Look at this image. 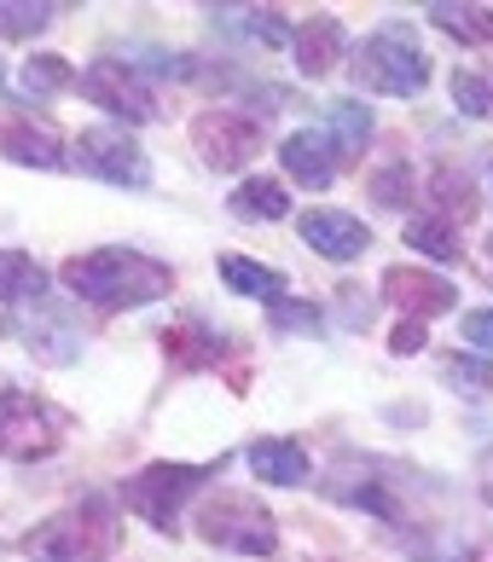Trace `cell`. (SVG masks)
Here are the masks:
<instances>
[{"instance_id":"14","label":"cell","mask_w":493,"mask_h":562,"mask_svg":"<svg viewBox=\"0 0 493 562\" xmlns=\"http://www.w3.org/2000/svg\"><path fill=\"white\" fill-rule=\"evenodd\" d=\"M279 162H284V175H291L296 186H307V192H325V186L337 180V145L325 139V128H296V134H284Z\"/></svg>"},{"instance_id":"29","label":"cell","mask_w":493,"mask_h":562,"mask_svg":"<svg viewBox=\"0 0 493 562\" xmlns=\"http://www.w3.org/2000/svg\"><path fill=\"white\" fill-rule=\"evenodd\" d=\"M447 93H453V111H464L470 122H493V81H488V76H477V70H453Z\"/></svg>"},{"instance_id":"17","label":"cell","mask_w":493,"mask_h":562,"mask_svg":"<svg viewBox=\"0 0 493 562\" xmlns=\"http://www.w3.org/2000/svg\"><path fill=\"white\" fill-rule=\"evenodd\" d=\"M0 151L12 162H24V169H65V145H58V134L35 116H12L7 128H0Z\"/></svg>"},{"instance_id":"22","label":"cell","mask_w":493,"mask_h":562,"mask_svg":"<svg viewBox=\"0 0 493 562\" xmlns=\"http://www.w3.org/2000/svg\"><path fill=\"white\" fill-rule=\"evenodd\" d=\"M215 267H221V284H227L233 296H256L267 307L284 302V273H279V267H261L250 256H221Z\"/></svg>"},{"instance_id":"31","label":"cell","mask_w":493,"mask_h":562,"mask_svg":"<svg viewBox=\"0 0 493 562\" xmlns=\"http://www.w3.org/2000/svg\"><path fill=\"white\" fill-rule=\"evenodd\" d=\"M267 325H279V330H320V307L314 302H273V307H267Z\"/></svg>"},{"instance_id":"15","label":"cell","mask_w":493,"mask_h":562,"mask_svg":"<svg viewBox=\"0 0 493 562\" xmlns=\"http://www.w3.org/2000/svg\"><path fill=\"white\" fill-rule=\"evenodd\" d=\"M343 53H348V30H343V18L337 12H314L307 24L296 30V70L302 76H332L343 65Z\"/></svg>"},{"instance_id":"25","label":"cell","mask_w":493,"mask_h":562,"mask_svg":"<svg viewBox=\"0 0 493 562\" xmlns=\"http://www.w3.org/2000/svg\"><path fill=\"white\" fill-rule=\"evenodd\" d=\"M76 70H70V58H58V53H35L24 76H18V88H24L30 99H53V93H70L76 88Z\"/></svg>"},{"instance_id":"18","label":"cell","mask_w":493,"mask_h":562,"mask_svg":"<svg viewBox=\"0 0 493 562\" xmlns=\"http://www.w3.org/2000/svg\"><path fill=\"white\" fill-rule=\"evenodd\" d=\"M429 203H436V221H447V226L477 221V210H482L470 175L453 169V162H436V169H429Z\"/></svg>"},{"instance_id":"9","label":"cell","mask_w":493,"mask_h":562,"mask_svg":"<svg viewBox=\"0 0 493 562\" xmlns=\"http://www.w3.org/2000/svg\"><path fill=\"white\" fill-rule=\"evenodd\" d=\"M81 99L99 111H111L116 122H128V128H139V122L157 116V99L146 93V81H139L134 65H116V58H93L88 70H81Z\"/></svg>"},{"instance_id":"33","label":"cell","mask_w":493,"mask_h":562,"mask_svg":"<svg viewBox=\"0 0 493 562\" xmlns=\"http://www.w3.org/2000/svg\"><path fill=\"white\" fill-rule=\"evenodd\" d=\"M464 342H477V353H493V307L464 314Z\"/></svg>"},{"instance_id":"6","label":"cell","mask_w":493,"mask_h":562,"mask_svg":"<svg viewBox=\"0 0 493 562\" xmlns=\"http://www.w3.org/2000/svg\"><path fill=\"white\" fill-rule=\"evenodd\" d=\"M0 330L41 366H76L81 360V330H76L70 307L58 296H35L24 307H7V314H0Z\"/></svg>"},{"instance_id":"21","label":"cell","mask_w":493,"mask_h":562,"mask_svg":"<svg viewBox=\"0 0 493 562\" xmlns=\"http://www.w3.org/2000/svg\"><path fill=\"white\" fill-rule=\"evenodd\" d=\"M227 210H233L238 221H284V215H291V192H284V180L250 175V180L233 186Z\"/></svg>"},{"instance_id":"20","label":"cell","mask_w":493,"mask_h":562,"mask_svg":"<svg viewBox=\"0 0 493 562\" xmlns=\"http://www.w3.org/2000/svg\"><path fill=\"white\" fill-rule=\"evenodd\" d=\"M221 24H227L233 35H244V41H256V47H296V30L284 24V12H273V7H227V12H215Z\"/></svg>"},{"instance_id":"32","label":"cell","mask_w":493,"mask_h":562,"mask_svg":"<svg viewBox=\"0 0 493 562\" xmlns=\"http://www.w3.org/2000/svg\"><path fill=\"white\" fill-rule=\"evenodd\" d=\"M389 353H395V360H406V353H424V325H418V319H401L395 330H389Z\"/></svg>"},{"instance_id":"12","label":"cell","mask_w":493,"mask_h":562,"mask_svg":"<svg viewBox=\"0 0 493 562\" xmlns=\"http://www.w3.org/2000/svg\"><path fill=\"white\" fill-rule=\"evenodd\" d=\"M227 353H233V337L215 325H203V319H175L163 330V360L175 371H215Z\"/></svg>"},{"instance_id":"35","label":"cell","mask_w":493,"mask_h":562,"mask_svg":"<svg viewBox=\"0 0 493 562\" xmlns=\"http://www.w3.org/2000/svg\"><path fill=\"white\" fill-rule=\"evenodd\" d=\"M488 273H493V238H488Z\"/></svg>"},{"instance_id":"11","label":"cell","mask_w":493,"mask_h":562,"mask_svg":"<svg viewBox=\"0 0 493 562\" xmlns=\"http://www.w3.org/2000/svg\"><path fill=\"white\" fill-rule=\"evenodd\" d=\"M296 233L325 261H355V256L372 249V226H366L360 215H343V210H307L296 221Z\"/></svg>"},{"instance_id":"28","label":"cell","mask_w":493,"mask_h":562,"mask_svg":"<svg viewBox=\"0 0 493 562\" xmlns=\"http://www.w3.org/2000/svg\"><path fill=\"white\" fill-rule=\"evenodd\" d=\"M53 12L58 7H47V0H0V35H7V41H30V35H41L53 24Z\"/></svg>"},{"instance_id":"10","label":"cell","mask_w":493,"mask_h":562,"mask_svg":"<svg viewBox=\"0 0 493 562\" xmlns=\"http://www.w3.org/2000/svg\"><path fill=\"white\" fill-rule=\"evenodd\" d=\"M76 162L111 186H146L152 180V157L139 151V139L128 128H88L76 139Z\"/></svg>"},{"instance_id":"23","label":"cell","mask_w":493,"mask_h":562,"mask_svg":"<svg viewBox=\"0 0 493 562\" xmlns=\"http://www.w3.org/2000/svg\"><path fill=\"white\" fill-rule=\"evenodd\" d=\"M35 296H47V267L24 249H0V314L7 307H24Z\"/></svg>"},{"instance_id":"27","label":"cell","mask_w":493,"mask_h":562,"mask_svg":"<svg viewBox=\"0 0 493 562\" xmlns=\"http://www.w3.org/2000/svg\"><path fill=\"white\" fill-rule=\"evenodd\" d=\"M441 378L453 383L464 401H488V394H493V366L482 360V353H447V360H441Z\"/></svg>"},{"instance_id":"34","label":"cell","mask_w":493,"mask_h":562,"mask_svg":"<svg viewBox=\"0 0 493 562\" xmlns=\"http://www.w3.org/2000/svg\"><path fill=\"white\" fill-rule=\"evenodd\" d=\"M464 562H493V546H477V551H470Z\"/></svg>"},{"instance_id":"3","label":"cell","mask_w":493,"mask_h":562,"mask_svg":"<svg viewBox=\"0 0 493 562\" xmlns=\"http://www.w3.org/2000/svg\"><path fill=\"white\" fill-rule=\"evenodd\" d=\"M111 546H116V510L105 498H81V505L35 522V533H24L30 562H105Z\"/></svg>"},{"instance_id":"13","label":"cell","mask_w":493,"mask_h":562,"mask_svg":"<svg viewBox=\"0 0 493 562\" xmlns=\"http://www.w3.org/2000/svg\"><path fill=\"white\" fill-rule=\"evenodd\" d=\"M383 296L401 307L406 319H429V314H447L453 307V284L441 273H424V267H389L383 273Z\"/></svg>"},{"instance_id":"37","label":"cell","mask_w":493,"mask_h":562,"mask_svg":"<svg viewBox=\"0 0 493 562\" xmlns=\"http://www.w3.org/2000/svg\"><path fill=\"white\" fill-rule=\"evenodd\" d=\"M0 88H7V70H0Z\"/></svg>"},{"instance_id":"4","label":"cell","mask_w":493,"mask_h":562,"mask_svg":"<svg viewBox=\"0 0 493 562\" xmlns=\"http://www.w3.org/2000/svg\"><path fill=\"white\" fill-rule=\"evenodd\" d=\"M221 470H227V452L210 458V464H175V458H157V464H146L139 475L122 482V505H128L139 522H152L157 533H175L180 505H187V498Z\"/></svg>"},{"instance_id":"24","label":"cell","mask_w":493,"mask_h":562,"mask_svg":"<svg viewBox=\"0 0 493 562\" xmlns=\"http://www.w3.org/2000/svg\"><path fill=\"white\" fill-rule=\"evenodd\" d=\"M424 18L441 35L464 41V47H493V7H470V0H453V7H447V0H436Z\"/></svg>"},{"instance_id":"8","label":"cell","mask_w":493,"mask_h":562,"mask_svg":"<svg viewBox=\"0 0 493 562\" xmlns=\"http://www.w3.org/2000/svg\"><path fill=\"white\" fill-rule=\"evenodd\" d=\"M261 139H267L261 122L238 105H210V111L192 116V151L203 157V169H215V175H233L250 157H261Z\"/></svg>"},{"instance_id":"16","label":"cell","mask_w":493,"mask_h":562,"mask_svg":"<svg viewBox=\"0 0 493 562\" xmlns=\"http://www.w3.org/2000/svg\"><path fill=\"white\" fill-rule=\"evenodd\" d=\"M244 464H250L256 482H267V487H302V482H307V447L291 441V435H267V441H250Z\"/></svg>"},{"instance_id":"7","label":"cell","mask_w":493,"mask_h":562,"mask_svg":"<svg viewBox=\"0 0 493 562\" xmlns=\"http://www.w3.org/2000/svg\"><path fill=\"white\" fill-rule=\"evenodd\" d=\"M70 435V412L41 401L30 389H0V452L7 458H53Z\"/></svg>"},{"instance_id":"5","label":"cell","mask_w":493,"mask_h":562,"mask_svg":"<svg viewBox=\"0 0 493 562\" xmlns=\"http://www.w3.org/2000/svg\"><path fill=\"white\" fill-rule=\"evenodd\" d=\"M192 528L210 539V546L238 551V557H273L279 551V522L267 516V505H261V498H250V493H215V498H203L198 516H192Z\"/></svg>"},{"instance_id":"2","label":"cell","mask_w":493,"mask_h":562,"mask_svg":"<svg viewBox=\"0 0 493 562\" xmlns=\"http://www.w3.org/2000/svg\"><path fill=\"white\" fill-rule=\"evenodd\" d=\"M348 70H355L366 93H383V99H418L429 88V53L418 47V30L401 24V18L366 35Z\"/></svg>"},{"instance_id":"36","label":"cell","mask_w":493,"mask_h":562,"mask_svg":"<svg viewBox=\"0 0 493 562\" xmlns=\"http://www.w3.org/2000/svg\"><path fill=\"white\" fill-rule=\"evenodd\" d=\"M488 175H493V151H488Z\"/></svg>"},{"instance_id":"1","label":"cell","mask_w":493,"mask_h":562,"mask_svg":"<svg viewBox=\"0 0 493 562\" xmlns=\"http://www.w3.org/2000/svg\"><path fill=\"white\" fill-rule=\"evenodd\" d=\"M70 296H81L88 307H105V314H122V307H152L175 290V267L146 256V249H122V244H105V249H81L58 267Z\"/></svg>"},{"instance_id":"30","label":"cell","mask_w":493,"mask_h":562,"mask_svg":"<svg viewBox=\"0 0 493 562\" xmlns=\"http://www.w3.org/2000/svg\"><path fill=\"white\" fill-rule=\"evenodd\" d=\"M406 198H413V169L406 162H383L372 175V203L378 210H406Z\"/></svg>"},{"instance_id":"26","label":"cell","mask_w":493,"mask_h":562,"mask_svg":"<svg viewBox=\"0 0 493 562\" xmlns=\"http://www.w3.org/2000/svg\"><path fill=\"white\" fill-rule=\"evenodd\" d=\"M406 244L424 249L429 261H459L464 249H459V226H447L436 215H418V221H406Z\"/></svg>"},{"instance_id":"19","label":"cell","mask_w":493,"mask_h":562,"mask_svg":"<svg viewBox=\"0 0 493 562\" xmlns=\"http://www.w3.org/2000/svg\"><path fill=\"white\" fill-rule=\"evenodd\" d=\"M320 128H325V139L337 145V157H360L366 145H372V134H378V122H372V111H366L360 99H332Z\"/></svg>"}]
</instances>
